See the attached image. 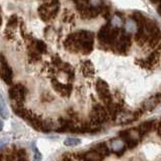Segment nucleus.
Listing matches in <instances>:
<instances>
[{
	"instance_id": "obj_16",
	"label": "nucleus",
	"mask_w": 161,
	"mask_h": 161,
	"mask_svg": "<svg viewBox=\"0 0 161 161\" xmlns=\"http://www.w3.org/2000/svg\"><path fill=\"white\" fill-rule=\"evenodd\" d=\"M92 149L95 150L96 152H98L100 155H103V157H104V156H108L109 154V150H108V146H107V144H105V143L96 144Z\"/></svg>"
},
{
	"instance_id": "obj_20",
	"label": "nucleus",
	"mask_w": 161,
	"mask_h": 161,
	"mask_svg": "<svg viewBox=\"0 0 161 161\" xmlns=\"http://www.w3.org/2000/svg\"><path fill=\"white\" fill-rule=\"evenodd\" d=\"M112 25H114V27H119L122 25V18L119 17V15H114L113 18V22Z\"/></svg>"
},
{
	"instance_id": "obj_15",
	"label": "nucleus",
	"mask_w": 161,
	"mask_h": 161,
	"mask_svg": "<svg viewBox=\"0 0 161 161\" xmlns=\"http://www.w3.org/2000/svg\"><path fill=\"white\" fill-rule=\"evenodd\" d=\"M82 72L85 76H92L94 74V67L89 61H85L82 64Z\"/></svg>"
},
{
	"instance_id": "obj_6",
	"label": "nucleus",
	"mask_w": 161,
	"mask_h": 161,
	"mask_svg": "<svg viewBox=\"0 0 161 161\" xmlns=\"http://www.w3.org/2000/svg\"><path fill=\"white\" fill-rule=\"evenodd\" d=\"M114 50L119 53V54H126L129 49H130V46H131V38L130 36L128 34L125 33H122L119 34L118 39L116 40V42L114 43Z\"/></svg>"
},
{
	"instance_id": "obj_25",
	"label": "nucleus",
	"mask_w": 161,
	"mask_h": 161,
	"mask_svg": "<svg viewBox=\"0 0 161 161\" xmlns=\"http://www.w3.org/2000/svg\"><path fill=\"white\" fill-rule=\"evenodd\" d=\"M151 1H152L153 3H157V2H158V0H151Z\"/></svg>"
},
{
	"instance_id": "obj_8",
	"label": "nucleus",
	"mask_w": 161,
	"mask_h": 161,
	"mask_svg": "<svg viewBox=\"0 0 161 161\" xmlns=\"http://www.w3.org/2000/svg\"><path fill=\"white\" fill-rule=\"evenodd\" d=\"M9 96L14 102V105H21L25 97V88L22 85H14L9 89Z\"/></svg>"
},
{
	"instance_id": "obj_9",
	"label": "nucleus",
	"mask_w": 161,
	"mask_h": 161,
	"mask_svg": "<svg viewBox=\"0 0 161 161\" xmlns=\"http://www.w3.org/2000/svg\"><path fill=\"white\" fill-rule=\"evenodd\" d=\"M0 76L2 77V79L5 81L7 84H10L11 83V80H12V71H11V69L9 68V66L6 64L5 61H2L1 69H0Z\"/></svg>"
},
{
	"instance_id": "obj_19",
	"label": "nucleus",
	"mask_w": 161,
	"mask_h": 161,
	"mask_svg": "<svg viewBox=\"0 0 161 161\" xmlns=\"http://www.w3.org/2000/svg\"><path fill=\"white\" fill-rule=\"evenodd\" d=\"M33 150H34V161H42L43 157H42V154L40 153V151L36 148L35 143L33 144Z\"/></svg>"
},
{
	"instance_id": "obj_22",
	"label": "nucleus",
	"mask_w": 161,
	"mask_h": 161,
	"mask_svg": "<svg viewBox=\"0 0 161 161\" xmlns=\"http://www.w3.org/2000/svg\"><path fill=\"white\" fill-rule=\"evenodd\" d=\"M7 143H8V138H3V139L0 140V149L5 146Z\"/></svg>"
},
{
	"instance_id": "obj_17",
	"label": "nucleus",
	"mask_w": 161,
	"mask_h": 161,
	"mask_svg": "<svg viewBox=\"0 0 161 161\" xmlns=\"http://www.w3.org/2000/svg\"><path fill=\"white\" fill-rule=\"evenodd\" d=\"M0 114H1V117L3 119H8V117H9L8 109H7L5 103L3 102L1 96H0Z\"/></svg>"
},
{
	"instance_id": "obj_14",
	"label": "nucleus",
	"mask_w": 161,
	"mask_h": 161,
	"mask_svg": "<svg viewBox=\"0 0 161 161\" xmlns=\"http://www.w3.org/2000/svg\"><path fill=\"white\" fill-rule=\"evenodd\" d=\"M84 161H103V156L100 155L98 152H96L95 150H91L89 152H87L83 155Z\"/></svg>"
},
{
	"instance_id": "obj_5",
	"label": "nucleus",
	"mask_w": 161,
	"mask_h": 161,
	"mask_svg": "<svg viewBox=\"0 0 161 161\" xmlns=\"http://www.w3.org/2000/svg\"><path fill=\"white\" fill-rule=\"evenodd\" d=\"M107 119H108V113L105 108L100 104H95L90 116L91 124L94 126H97L104 123Z\"/></svg>"
},
{
	"instance_id": "obj_23",
	"label": "nucleus",
	"mask_w": 161,
	"mask_h": 161,
	"mask_svg": "<svg viewBox=\"0 0 161 161\" xmlns=\"http://www.w3.org/2000/svg\"><path fill=\"white\" fill-rule=\"evenodd\" d=\"M157 133H158V135L161 137V121L159 122L158 126H157Z\"/></svg>"
},
{
	"instance_id": "obj_7",
	"label": "nucleus",
	"mask_w": 161,
	"mask_h": 161,
	"mask_svg": "<svg viewBox=\"0 0 161 161\" xmlns=\"http://www.w3.org/2000/svg\"><path fill=\"white\" fill-rule=\"evenodd\" d=\"M96 90H97V93L100 99L105 103V105H108L113 103L112 94H110L108 85L102 79L97 80V82H96Z\"/></svg>"
},
{
	"instance_id": "obj_11",
	"label": "nucleus",
	"mask_w": 161,
	"mask_h": 161,
	"mask_svg": "<svg viewBox=\"0 0 161 161\" xmlns=\"http://www.w3.org/2000/svg\"><path fill=\"white\" fill-rule=\"evenodd\" d=\"M53 85L54 88L56 89V91L64 96H68L71 92V85H65L62 84L61 82H59L57 80H53Z\"/></svg>"
},
{
	"instance_id": "obj_2",
	"label": "nucleus",
	"mask_w": 161,
	"mask_h": 161,
	"mask_svg": "<svg viewBox=\"0 0 161 161\" xmlns=\"http://www.w3.org/2000/svg\"><path fill=\"white\" fill-rule=\"evenodd\" d=\"M58 10H59L58 0H50V1L46 2L39 8L40 16L45 21H48L54 18L57 15Z\"/></svg>"
},
{
	"instance_id": "obj_4",
	"label": "nucleus",
	"mask_w": 161,
	"mask_h": 161,
	"mask_svg": "<svg viewBox=\"0 0 161 161\" xmlns=\"http://www.w3.org/2000/svg\"><path fill=\"white\" fill-rule=\"evenodd\" d=\"M119 136L123 138V140L126 142V144L130 148H134L135 146H137L140 138L142 137L138 129H130V130L123 131L119 133Z\"/></svg>"
},
{
	"instance_id": "obj_1",
	"label": "nucleus",
	"mask_w": 161,
	"mask_h": 161,
	"mask_svg": "<svg viewBox=\"0 0 161 161\" xmlns=\"http://www.w3.org/2000/svg\"><path fill=\"white\" fill-rule=\"evenodd\" d=\"M93 34L90 31H80L68 36L65 42V47L71 51L82 52L87 54L92 51L93 48Z\"/></svg>"
},
{
	"instance_id": "obj_24",
	"label": "nucleus",
	"mask_w": 161,
	"mask_h": 161,
	"mask_svg": "<svg viewBox=\"0 0 161 161\" xmlns=\"http://www.w3.org/2000/svg\"><path fill=\"white\" fill-rule=\"evenodd\" d=\"M2 129H3V123H2L1 121H0V131H1Z\"/></svg>"
},
{
	"instance_id": "obj_21",
	"label": "nucleus",
	"mask_w": 161,
	"mask_h": 161,
	"mask_svg": "<svg viewBox=\"0 0 161 161\" xmlns=\"http://www.w3.org/2000/svg\"><path fill=\"white\" fill-rule=\"evenodd\" d=\"M17 157H18L17 161H26V155H25V150H20V151H18Z\"/></svg>"
},
{
	"instance_id": "obj_10",
	"label": "nucleus",
	"mask_w": 161,
	"mask_h": 161,
	"mask_svg": "<svg viewBox=\"0 0 161 161\" xmlns=\"http://www.w3.org/2000/svg\"><path fill=\"white\" fill-rule=\"evenodd\" d=\"M110 149H112L113 152L117 153V154H121L123 153L124 151H125V142H124L123 140L121 139H114L110 141Z\"/></svg>"
},
{
	"instance_id": "obj_3",
	"label": "nucleus",
	"mask_w": 161,
	"mask_h": 161,
	"mask_svg": "<svg viewBox=\"0 0 161 161\" xmlns=\"http://www.w3.org/2000/svg\"><path fill=\"white\" fill-rule=\"evenodd\" d=\"M121 34L118 27H113L110 29L109 26L105 25L100 30L98 34V39L100 41V43H103L104 45H109L113 46L114 43L116 42V40L118 39L119 35Z\"/></svg>"
},
{
	"instance_id": "obj_18",
	"label": "nucleus",
	"mask_w": 161,
	"mask_h": 161,
	"mask_svg": "<svg viewBox=\"0 0 161 161\" xmlns=\"http://www.w3.org/2000/svg\"><path fill=\"white\" fill-rule=\"evenodd\" d=\"M80 142L81 141L79 139H76V138H67V139L64 141V144L68 147H73V146L80 144Z\"/></svg>"
},
{
	"instance_id": "obj_12",
	"label": "nucleus",
	"mask_w": 161,
	"mask_h": 161,
	"mask_svg": "<svg viewBox=\"0 0 161 161\" xmlns=\"http://www.w3.org/2000/svg\"><path fill=\"white\" fill-rule=\"evenodd\" d=\"M156 128V123L155 121H147L143 124H141L140 127L138 128V130H139L140 134L143 137L144 135L148 134V133L152 132L154 129Z\"/></svg>"
},
{
	"instance_id": "obj_13",
	"label": "nucleus",
	"mask_w": 161,
	"mask_h": 161,
	"mask_svg": "<svg viewBox=\"0 0 161 161\" xmlns=\"http://www.w3.org/2000/svg\"><path fill=\"white\" fill-rule=\"evenodd\" d=\"M160 99H161V94H157V95L153 96V97L149 98L144 103V105H143L144 110H151V109H153L156 107V105L159 103Z\"/></svg>"
}]
</instances>
